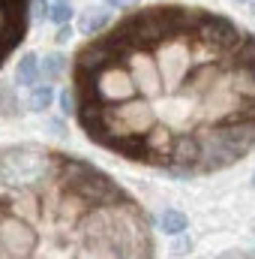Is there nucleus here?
<instances>
[{"mask_svg": "<svg viewBox=\"0 0 255 259\" xmlns=\"http://www.w3.org/2000/svg\"><path fill=\"white\" fill-rule=\"evenodd\" d=\"M84 136L129 163L198 178L255 148V33L204 6L132 9L72 58Z\"/></svg>", "mask_w": 255, "mask_h": 259, "instance_id": "nucleus-1", "label": "nucleus"}, {"mask_svg": "<svg viewBox=\"0 0 255 259\" xmlns=\"http://www.w3.org/2000/svg\"><path fill=\"white\" fill-rule=\"evenodd\" d=\"M0 259H153V223L99 166L21 142L0 148Z\"/></svg>", "mask_w": 255, "mask_h": 259, "instance_id": "nucleus-2", "label": "nucleus"}, {"mask_svg": "<svg viewBox=\"0 0 255 259\" xmlns=\"http://www.w3.org/2000/svg\"><path fill=\"white\" fill-rule=\"evenodd\" d=\"M30 27V0H0V69L24 42Z\"/></svg>", "mask_w": 255, "mask_h": 259, "instance_id": "nucleus-3", "label": "nucleus"}, {"mask_svg": "<svg viewBox=\"0 0 255 259\" xmlns=\"http://www.w3.org/2000/svg\"><path fill=\"white\" fill-rule=\"evenodd\" d=\"M108 27H111V15H108L105 9L84 12V15H81V21H78V30H81V33H87V36H96V33H102V30H108Z\"/></svg>", "mask_w": 255, "mask_h": 259, "instance_id": "nucleus-4", "label": "nucleus"}, {"mask_svg": "<svg viewBox=\"0 0 255 259\" xmlns=\"http://www.w3.org/2000/svg\"><path fill=\"white\" fill-rule=\"evenodd\" d=\"M39 75H42V69H39L36 55H21L18 69H15V78H18V84H27V88H33V84L39 81Z\"/></svg>", "mask_w": 255, "mask_h": 259, "instance_id": "nucleus-5", "label": "nucleus"}, {"mask_svg": "<svg viewBox=\"0 0 255 259\" xmlns=\"http://www.w3.org/2000/svg\"><path fill=\"white\" fill-rule=\"evenodd\" d=\"M159 226H162V232H168V235H180V232L189 226V220H186V214H180V211H162Z\"/></svg>", "mask_w": 255, "mask_h": 259, "instance_id": "nucleus-6", "label": "nucleus"}, {"mask_svg": "<svg viewBox=\"0 0 255 259\" xmlns=\"http://www.w3.org/2000/svg\"><path fill=\"white\" fill-rule=\"evenodd\" d=\"M51 103H54V91H51L48 84H42V88H33V91H30V109H33V112H45Z\"/></svg>", "mask_w": 255, "mask_h": 259, "instance_id": "nucleus-7", "label": "nucleus"}, {"mask_svg": "<svg viewBox=\"0 0 255 259\" xmlns=\"http://www.w3.org/2000/svg\"><path fill=\"white\" fill-rule=\"evenodd\" d=\"M63 69H66L63 55H45V58H42V75H45V78H60Z\"/></svg>", "mask_w": 255, "mask_h": 259, "instance_id": "nucleus-8", "label": "nucleus"}, {"mask_svg": "<svg viewBox=\"0 0 255 259\" xmlns=\"http://www.w3.org/2000/svg\"><path fill=\"white\" fill-rule=\"evenodd\" d=\"M48 18L54 21V24H69V18H72V3L69 0H54L51 3V9H48Z\"/></svg>", "mask_w": 255, "mask_h": 259, "instance_id": "nucleus-9", "label": "nucleus"}, {"mask_svg": "<svg viewBox=\"0 0 255 259\" xmlns=\"http://www.w3.org/2000/svg\"><path fill=\"white\" fill-rule=\"evenodd\" d=\"M60 106H63V112H66V115H75V97H72V88L60 94Z\"/></svg>", "mask_w": 255, "mask_h": 259, "instance_id": "nucleus-10", "label": "nucleus"}, {"mask_svg": "<svg viewBox=\"0 0 255 259\" xmlns=\"http://www.w3.org/2000/svg\"><path fill=\"white\" fill-rule=\"evenodd\" d=\"M69 36H72V30H69V24H63V27H57V36H54V39H57V42H66Z\"/></svg>", "mask_w": 255, "mask_h": 259, "instance_id": "nucleus-11", "label": "nucleus"}, {"mask_svg": "<svg viewBox=\"0 0 255 259\" xmlns=\"http://www.w3.org/2000/svg\"><path fill=\"white\" fill-rule=\"evenodd\" d=\"M129 3H135V0H105V6H114V9H120V6H129Z\"/></svg>", "mask_w": 255, "mask_h": 259, "instance_id": "nucleus-12", "label": "nucleus"}, {"mask_svg": "<svg viewBox=\"0 0 255 259\" xmlns=\"http://www.w3.org/2000/svg\"><path fill=\"white\" fill-rule=\"evenodd\" d=\"M252 12H255V3H252Z\"/></svg>", "mask_w": 255, "mask_h": 259, "instance_id": "nucleus-13", "label": "nucleus"}]
</instances>
